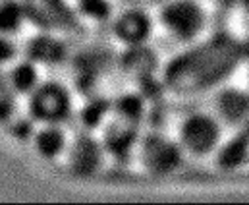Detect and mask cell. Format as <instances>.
<instances>
[{"label":"cell","instance_id":"cell-1","mask_svg":"<svg viewBox=\"0 0 249 205\" xmlns=\"http://www.w3.org/2000/svg\"><path fill=\"white\" fill-rule=\"evenodd\" d=\"M101 143L91 136H70L68 145L58 161L64 163L66 172L73 176H91L101 165Z\"/></svg>","mask_w":249,"mask_h":205},{"label":"cell","instance_id":"cell-2","mask_svg":"<svg viewBox=\"0 0 249 205\" xmlns=\"http://www.w3.org/2000/svg\"><path fill=\"white\" fill-rule=\"evenodd\" d=\"M31 112L39 122H62L66 112L70 111V99L66 89L60 85L45 83L33 89Z\"/></svg>","mask_w":249,"mask_h":205},{"label":"cell","instance_id":"cell-3","mask_svg":"<svg viewBox=\"0 0 249 205\" xmlns=\"http://www.w3.org/2000/svg\"><path fill=\"white\" fill-rule=\"evenodd\" d=\"M70 134L64 132L60 122H41L33 132V149L43 159H60L68 145Z\"/></svg>","mask_w":249,"mask_h":205}]
</instances>
